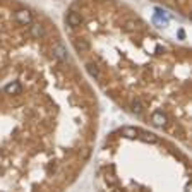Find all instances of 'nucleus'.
Returning a JSON list of instances; mask_svg holds the SVG:
<instances>
[{
  "instance_id": "f257e3e1",
  "label": "nucleus",
  "mask_w": 192,
  "mask_h": 192,
  "mask_svg": "<svg viewBox=\"0 0 192 192\" xmlns=\"http://www.w3.org/2000/svg\"><path fill=\"white\" fill-rule=\"evenodd\" d=\"M28 31H29V36L33 40H45V38H48V29H46V26H43V22H40V19H33Z\"/></svg>"
},
{
  "instance_id": "f03ea898",
  "label": "nucleus",
  "mask_w": 192,
  "mask_h": 192,
  "mask_svg": "<svg viewBox=\"0 0 192 192\" xmlns=\"http://www.w3.org/2000/svg\"><path fill=\"white\" fill-rule=\"evenodd\" d=\"M52 53H53V57H55V59L60 60V62H67V60H69V55H67L65 46H63L62 41H59V40L52 43Z\"/></svg>"
},
{
  "instance_id": "7ed1b4c3",
  "label": "nucleus",
  "mask_w": 192,
  "mask_h": 192,
  "mask_svg": "<svg viewBox=\"0 0 192 192\" xmlns=\"http://www.w3.org/2000/svg\"><path fill=\"white\" fill-rule=\"evenodd\" d=\"M165 2L166 5H170L173 9H178L184 15H189V7H190V0H159Z\"/></svg>"
},
{
  "instance_id": "20e7f679",
  "label": "nucleus",
  "mask_w": 192,
  "mask_h": 192,
  "mask_svg": "<svg viewBox=\"0 0 192 192\" xmlns=\"http://www.w3.org/2000/svg\"><path fill=\"white\" fill-rule=\"evenodd\" d=\"M4 94H7V96H17V94H22V84L19 81H12V82H9L7 86H5L4 89Z\"/></svg>"
},
{
  "instance_id": "39448f33",
  "label": "nucleus",
  "mask_w": 192,
  "mask_h": 192,
  "mask_svg": "<svg viewBox=\"0 0 192 192\" xmlns=\"http://www.w3.org/2000/svg\"><path fill=\"white\" fill-rule=\"evenodd\" d=\"M178 38H180V40H184V38H185V33H184V29H178Z\"/></svg>"
}]
</instances>
